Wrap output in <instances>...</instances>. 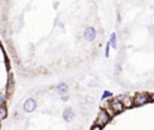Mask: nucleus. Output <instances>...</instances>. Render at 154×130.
I'll return each instance as SVG.
<instances>
[{
  "label": "nucleus",
  "instance_id": "f257e3e1",
  "mask_svg": "<svg viewBox=\"0 0 154 130\" xmlns=\"http://www.w3.org/2000/svg\"><path fill=\"white\" fill-rule=\"evenodd\" d=\"M150 102V94L148 91H138L134 95V106L140 107Z\"/></svg>",
  "mask_w": 154,
  "mask_h": 130
},
{
  "label": "nucleus",
  "instance_id": "f03ea898",
  "mask_svg": "<svg viewBox=\"0 0 154 130\" xmlns=\"http://www.w3.org/2000/svg\"><path fill=\"white\" fill-rule=\"evenodd\" d=\"M111 119H112V117L105 111V110H102V108H100L99 110V112H97V114H96V119H95V124H97V125H100V126H106L109 122H111Z\"/></svg>",
  "mask_w": 154,
  "mask_h": 130
},
{
  "label": "nucleus",
  "instance_id": "7ed1b4c3",
  "mask_svg": "<svg viewBox=\"0 0 154 130\" xmlns=\"http://www.w3.org/2000/svg\"><path fill=\"white\" fill-rule=\"evenodd\" d=\"M108 104H109V107H111V110L113 111V113L114 114H119V113H122V112H124V110H125V107H124V105L122 104V101L116 96H113L109 101H108Z\"/></svg>",
  "mask_w": 154,
  "mask_h": 130
},
{
  "label": "nucleus",
  "instance_id": "20e7f679",
  "mask_svg": "<svg viewBox=\"0 0 154 130\" xmlns=\"http://www.w3.org/2000/svg\"><path fill=\"white\" fill-rule=\"evenodd\" d=\"M37 108V101L34 98H28L23 102V111L25 113H31Z\"/></svg>",
  "mask_w": 154,
  "mask_h": 130
},
{
  "label": "nucleus",
  "instance_id": "39448f33",
  "mask_svg": "<svg viewBox=\"0 0 154 130\" xmlns=\"http://www.w3.org/2000/svg\"><path fill=\"white\" fill-rule=\"evenodd\" d=\"M117 98L122 101V104L124 105L125 108H131L134 107V96L130 94H119L117 95Z\"/></svg>",
  "mask_w": 154,
  "mask_h": 130
},
{
  "label": "nucleus",
  "instance_id": "423d86ee",
  "mask_svg": "<svg viewBox=\"0 0 154 130\" xmlns=\"http://www.w3.org/2000/svg\"><path fill=\"white\" fill-rule=\"evenodd\" d=\"M96 35H97V32H96V29H95L94 26H87V28L84 29V31H83L84 39H85L87 41H89V42L94 41V40L96 39Z\"/></svg>",
  "mask_w": 154,
  "mask_h": 130
},
{
  "label": "nucleus",
  "instance_id": "0eeeda50",
  "mask_svg": "<svg viewBox=\"0 0 154 130\" xmlns=\"http://www.w3.org/2000/svg\"><path fill=\"white\" fill-rule=\"evenodd\" d=\"M75 117H76V113H75V111H73L71 107L64 108V111H63V119H64L66 123H71V122L75 119Z\"/></svg>",
  "mask_w": 154,
  "mask_h": 130
},
{
  "label": "nucleus",
  "instance_id": "6e6552de",
  "mask_svg": "<svg viewBox=\"0 0 154 130\" xmlns=\"http://www.w3.org/2000/svg\"><path fill=\"white\" fill-rule=\"evenodd\" d=\"M55 91L60 96L64 95V94H67V91H69V84H66V83H59L55 87Z\"/></svg>",
  "mask_w": 154,
  "mask_h": 130
},
{
  "label": "nucleus",
  "instance_id": "1a4fd4ad",
  "mask_svg": "<svg viewBox=\"0 0 154 130\" xmlns=\"http://www.w3.org/2000/svg\"><path fill=\"white\" fill-rule=\"evenodd\" d=\"M108 42L111 43V47H112V48L116 49V48L118 47V39H117V34H116V32H112V34H111Z\"/></svg>",
  "mask_w": 154,
  "mask_h": 130
},
{
  "label": "nucleus",
  "instance_id": "9d476101",
  "mask_svg": "<svg viewBox=\"0 0 154 130\" xmlns=\"http://www.w3.org/2000/svg\"><path fill=\"white\" fill-rule=\"evenodd\" d=\"M113 98V93L111 90H103L102 95H101V101L107 100V99H112Z\"/></svg>",
  "mask_w": 154,
  "mask_h": 130
},
{
  "label": "nucleus",
  "instance_id": "9b49d317",
  "mask_svg": "<svg viewBox=\"0 0 154 130\" xmlns=\"http://www.w3.org/2000/svg\"><path fill=\"white\" fill-rule=\"evenodd\" d=\"M7 117V108L6 106H0V122H2Z\"/></svg>",
  "mask_w": 154,
  "mask_h": 130
},
{
  "label": "nucleus",
  "instance_id": "f8f14e48",
  "mask_svg": "<svg viewBox=\"0 0 154 130\" xmlns=\"http://www.w3.org/2000/svg\"><path fill=\"white\" fill-rule=\"evenodd\" d=\"M109 51H111V43L107 41V42H106V47H105V57H106V58L109 57Z\"/></svg>",
  "mask_w": 154,
  "mask_h": 130
},
{
  "label": "nucleus",
  "instance_id": "ddd939ff",
  "mask_svg": "<svg viewBox=\"0 0 154 130\" xmlns=\"http://www.w3.org/2000/svg\"><path fill=\"white\" fill-rule=\"evenodd\" d=\"M5 102H6V94L0 93V106H5Z\"/></svg>",
  "mask_w": 154,
  "mask_h": 130
},
{
  "label": "nucleus",
  "instance_id": "4468645a",
  "mask_svg": "<svg viewBox=\"0 0 154 130\" xmlns=\"http://www.w3.org/2000/svg\"><path fill=\"white\" fill-rule=\"evenodd\" d=\"M89 130H102V126H100V125H97V124H93Z\"/></svg>",
  "mask_w": 154,
  "mask_h": 130
},
{
  "label": "nucleus",
  "instance_id": "2eb2a0df",
  "mask_svg": "<svg viewBox=\"0 0 154 130\" xmlns=\"http://www.w3.org/2000/svg\"><path fill=\"white\" fill-rule=\"evenodd\" d=\"M69 99H70V96H69L67 94H64V95H61V96H60V100H61L63 102H66Z\"/></svg>",
  "mask_w": 154,
  "mask_h": 130
},
{
  "label": "nucleus",
  "instance_id": "dca6fc26",
  "mask_svg": "<svg viewBox=\"0 0 154 130\" xmlns=\"http://www.w3.org/2000/svg\"><path fill=\"white\" fill-rule=\"evenodd\" d=\"M117 71L122 72V64H117Z\"/></svg>",
  "mask_w": 154,
  "mask_h": 130
},
{
  "label": "nucleus",
  "instance_id": "f3484780",
  "mask_svg": "<svg viewBox=\"0 0 154 130\" xmlns=\"http://www.w3.org/2000/svg\"><path fill=\"white\" fill-rule=\"evenodd\" d=\"M150 101H152V102H154V93H152V94H150Z\"/></svg>",
  "mask_w": 154,
  "mask_h": 130
},
{
  "label": "nucleus",
  "instance_id": "a211bd4d",
  "mask_svg": "<svg viewBox=\"0 0 154 130\" xmlns=\"http://www.w3.org/2000/svg\"><path fill=\"white\" fill-rule=\"evenodd\" d=\"M73 130H78V129H73Z\"/></svg>",
  "mask_w": 154,
  "mask_h": 130
},
{
  "label": "nucleus",
  "instance_id": "6ab92c4d",
  "mask_svg": "<svg viewBox=\"0 0 154 130\" xmlns=\"http://www.w3.org/2000/svg\"><path fill=\"white\" fill-rule=\"evenodd\" d=\"M142 1H144V0H142Z\"/></svg>",
  "mask_w": 154,
  "mask_h": 130
}]
</instances>
